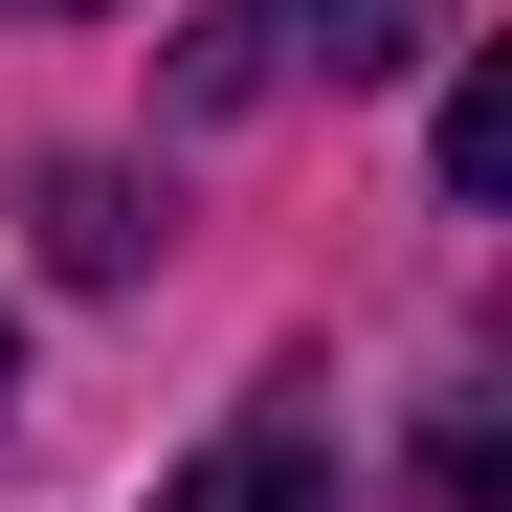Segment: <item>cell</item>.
Returning a JSON list of instances; mask_svg holds the SVG:
<instances>
[{"label":"cell","mask_w":512,"mask_h":512,"mask_svg":"<svg viewBox=\"0 0 512 512\" xmlns=\"http://www.w3.org/2000/svg\"><path fill=\"white\" fill-rule=\"evenodd\" d=\"M45 23H90V0H45Z\"/></svg>","instance_id":"obj_5"},{"label":"cell","mask_w":512,"mask_h":512,"mask_svg":"<svg viewBox=\"0 0 512 512\" xmlns=\"http://www.w3.org/2000/svg\"><path fill=\"white\" fill-rule=\"evenodd\" d=\"M423 45H468V0H245V23L179 45V134L268 112V90H401Z\"/></svg>","instance_id":"obj_1"},{"label":"cell","mask_w":512,"mask_h":512,"mask_svg":"<svg viewBox=\"0 0 512 512\" xmlns=\"http://www.w3.org/2000/svg\"><path fill=\"white\" fill-rule=\"evenodd\" d=\"M446 201H512V67L446 90Z\"/></svg>","instance_id":"obj_4"},{"label":"cell","mask_w":512,"mask_h":512,"mask_svg":"<svg viewBox=\"0 0 512 512\" xmlns=\"http://www.w3.org/2000/svg\"><path fill=\"white\" fill-rule=\"evenodd\" d=\"M45 268L112 290V268H134V179H45Z\"/></svg>","instance_id":"obj_3"},{"label":"cell","mask_w":512,"mask_h":512,"mask_svg":"<svg viewBox=\"0 0 512 512\" xmlns=\"http://www.w3.org/2000/svg\"><path fill=\"white\" fill-rule=\"evenodd\" d=\"M0 379H23V334H0Z\"/></svg>","instance_id":"obj_6"},{"label":"cell","mask_w":512,"mask_h":512,"mask_svg":"<svg viewBox=\"0 0 512 512\" xmlns=\"http://www.w3.org/2000/svg\"><path fill=\"white\" fill-rule=\"evenodd\" d=\"M156 512H334V446H312V423H223Z\"/></svg>","instance_id":"obj_2"}]
</instances>
